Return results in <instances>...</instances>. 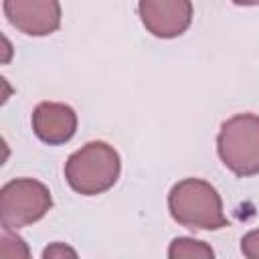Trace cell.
I'll use <instances>...</instances> for the list:
<instances>
[{"mask_svg": "<svg viewBox=\"0 0 259 259\" xmlns=\"http://www.w3.org/2000/svg\"><path fill=\"white\" fill-rule=\"evenodd\" d=\"M0 259H30L28 243L16 233L4 229L0 237Z\"/></svg>", "mask_w": 259, "mask_h": 259, "instance_id": "9c48e42d", "label": "cell"}, {"mask_svg": "<svg viewBox=\"0 0 259 259\" xmlns=\"http://www.w3.org/2000/svg\"><path fill=\"white\" fill-rule=\"evenodd\" d=\"M42 259H79V255L67 243H49L42 251Z\"/></svg>", "mask_w": 259, "mask_h": 259, "instance_id": "30bf717a", "label": "cell"}, {"mask_svg": "<svg viewBox=\"0 0 259 259\" xmlns=\"http://www.w3.org/2000/svg\"><path fill=\"white\" fill-rule=\"evenodd\" d=\"M32 130L36 138L49 146L69 142L77 130V113L67 103L42 101L32 111Z\"/></svg>", "mask_w": 259, "mask_h": 259, "instance_id": "52a82bcc", "label": "cell"}, {"mask_svg": "<svg viewBox=\"0 0 259 259\" xmlns=\"http://www.w3.org/2000/svg\"><path fill=\"white\" fill-rule=\"evenodd\" d=\"M121 172V160L113 146L105 142H87L73 152L65 164V178L79 194H101L109 190Z\"/></svg>", "mask_w": 259, "mask_h": 259, "instance_id": "7a4b0ae2", "label": "cell"}, {"mask_svg": "<svg viewBox=\"0 0 259 259\" xmlns=\"http://www.w3.org/2000/svg\"><path fill=\"white\" fill-rule=\"evenodd\" d=\"M168 259H214V251L204 241L176 237L168 247Z\"/></svg>", "mask_w": 259, "mask_h": 259, "instance_id": "ba28073f", "label": "cell"}, {"mask_svg": "<svg viewBox=\"0 0 259 259\" xmlns=\"http://www.w3.org/2000/svg\"><path fill=\"white\" fill-rule=\"evenodd\" d=\"M142 24L160 38L182 34L192 20V4L188 0H144L138 4Z\"/></svg>", "mask_w": 259, "mask_h": 259, "instance_id": "8992f818", "label": "cell"}, {"mask_svg": "<svg viewBox=\"0 0 259 259\" xmlns=\"http://www.w3.org/2000/svg\"><path fill=\"white\" fill-rule=\"evenodd\" d=\"M217 152L233 174L241 178L259 174V115L237 113L223 121Z\"/></svg>", "mask_w": 259, "mask_h": 259, "instance_id": "3957f363", "label": "cell"}, {"mask_svg": "<svg viewBox=\"0 0 259 259\" xmlns=\"http://www.w3.org/2000/svg\"><path fill=\"white\" fill-rule=\"evenodd\" d=\"M51 206V190L32 178L10 180L0 190V221L8 231L40 221Z\"/></svg>", "mask_w": 259, "mask_h": 259, "instance_id": "277c9868", "label": "cell"}, {"mask_svg": "<svg viewBox=\"0 0 259 259\" xmlns=\"http://www.w3.org/2000/svg\"><path fill=\"white\" fill-rule=\"evenodd\" d=\"M241 251L247 259H259V229L249 231L241 239Z\"/></svg>", "mask_w": 259, "mask_h": 259, "instance_id": "8fae6325", "label": "cell"}, {"mask_svg": "<svg viewBox=\"0 0 259 259\" xmlns=\"http://www.w3.org/2000/svg\"><path fill=\"white\" fill-rule=\"evenodd\" d=\"M4 14L12 26L30 36H45L61 24V4L55 0H6Z\"/></svg>", "mask_w": 259, "mask_h": 259, "instance_id": "5b68a950", "label": "cell"}, {"mask_svg": "<svg viewBox=\"0 0 259 259\" xmlns=\"http://www.w3.org/2000/svg\"><path fill=\"white\" fill-rule=\"evenodd\" d=\"M168 208L178 225L192 231H217L229 225L217 188L200 178L176 182L168 194Z\"/></svg>", "mask_w": 259, "mask_h": 259, "instance_id": "6da1fadb", "label": "cell"}]
</instances>
